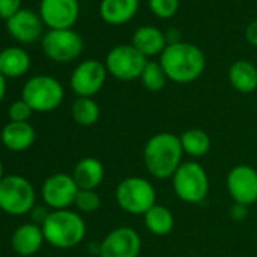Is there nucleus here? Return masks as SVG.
Wrapping results in <instances>:
<instances>
[{"instance_id":"obj_7","label":"nucleus","mask_w":257,"mask_h":257,"mask_svg":"<svg viewBox=\"0 0 257 257\" xmlns=\"http://www.w3.org/2000/svg\"><path fill=\"white\" fill-rule=\"evenodd\" d=\"M35 189L32 183L17 174L0 182V209L10 215H25L34 209Z\"/></svg>"},{"instance_id":"obj_25","label":"nucleus","mask_w":257,"mask_h":257,"mask_svg":"<svg viewBox=\"0 0 257 257\" xmlns=\"http://www.w3.org/2000/svg\"><path fill=\"white\" fill-rule=\"evenodd\" d=\"M71 115L79 125H94L100 118V107L91 97H79L71 107Z\"/></svg>"},{"instance_id":"obj_13","label":"nucleus","mask_w":257,"mask_h":257,"mask_svg":"<svg viewBox=\"0 0 257 257\" xmlns=\"http://www.w3.org/2000/svg\"><path fill=\"white\" fill-rule=\"evenodd\" d=\"M41 192L44 203L49 207H53L55 210H62L74 204L79 186L76 185L73 176L58 173L46 179Z\"/></svg>"},{"instance_id":"obj_14","label":"nucleus","mask_w":257,"mask_h":257,"mask_svg":"<svg viewBox=\"0 0 257 257\" xmlns=\"http://www.w3.org/2000/svg\"><path fill=\"white\" fill-rule=\"evenodd\" d=\"M77 0H41L40 17L50 31L71 29L79 19Z\"/></svg>"},{"instance_id":"obj_8","label":"nucleus","mask_w":257,"mask_h":257,"mask_svg":"<svg viewBox=\"0 0 257 257\" xmlns=\"http://www.w3.org/2000/svg\"><path fill=\"white\" fill-rule=\"evenodd\" d=\"M147 62V58L141 55L132 44H121L107 53L104 65L107 73L115 79L131 82L141 77Z\"/></svg>"},{"instance_id":"obj_26","label":"nucleus","mask_w":257,"mask_h":257,"mask_svg":"<svg viewBox=\"0 0 257 257\" xmlns=\"http://www.w3.org/2000/svg\"><path fill=\"white\" fill-rule=\"evenodd\" d=\"M143 86L147 89V91H152V92H158L161 89L165 88L167 82H168V77L162 68V65L159 62H155V61H149L147 65L144 67L143 70V74L140 77Z\"/></svg>"},{"instance_id":"obj_21","label":"nucleus","mask_w":257,"mask_h":257,"mask_svg":"<svg viewBox=\"0 0 257 257\" xmlns=\"http://www.w3.org/2000/svg\"><path fill=\"white\" fill-rule=\"evenodd\" d=\"M31 68L28 52L20 47H8L0 52V74L7 77H20Z\"/></svg>"},{"instance_id":"obj_6","label":"nucleus","mask_w":257,"mask_h":257,"mask_svg":"<svg viewBox=\"0 0 257 257\" xmlns=\"http://www.w3.org/2000/svg\"><path fill=\"white\" fill-rule=\"evenodd\" d=\"M22 98L35 112H52L62 103L64 88L52 76H34L25 83Z\"/></svg>"},{"instance_id":"obj_22","label":"nucleus","mask_w":257,"mask_h":257,"mask_svg":"<svg viewBox=\"0 0 257 257\" xmlns=\"http://www.w3.org/2000/svg\"><path fill=\"white\" fill-rule=\"evenodd\" d=\"M230 85L242 94H251L257 89V67L249 61H236L228 70Z\"/></svg>"},{"instance_id":"obj_11","label":"nucleus","mask_w":257,"mask_h":257,"mask_svg":"<svg viewBox=\"0 0 257 257\" xmlns=\"http://www.w3.org/2000/svg\"><path fill=\"white\" fill-rule=\"evenodd\" d=\"M107 76L106 65L95 59H88L80 62L70 79L71 89L79 97H92L104 85Z\"/></svg>"},{"instance_id":"obj_2","label":"nucleus","mask_w":257,"mask_h":257,"mask_svg":"<svg viewBox=\"0 0 257 257\" xmlns=\"http://www.w3.org/2000/svg\"><path fill=\"white\" fill-rule=\"evenodd\" d=\"M180 138L170 132L153 135L144 147V165L156 179H170L183 164Z\"/></svg>"},{"instance_id":"obj_27","label":"nucleus","mask_w":257,"mask_h":257,"mask_svg":"<svg viewBox=\"0 0 257 257\" xmlns=\"http://www.w3.org/2000/svg\"><path fill=\"white\" fill-rule=\"evenodd\" d=\"M100 197L94 189H79L74 206L80 210V212H95L100 207Z\"/></svg>"},{"instance_id":"obj_29","label":"nucleus","mask_w":257,"mask_h":257,"mask_svg":"<svg viewBox=\"0 0 257 257\" xmlns=\"http://www.w3.org/2000/svg\"><path fill=\"white\" fill-rule=\"evenodd\" d=\"M32 107L22 98V100H17L11 104L10 107V118L11 121H16V122H28V119L31 118L32 115Z\"/></svg>"},{"instance_id":"obj_1","label":"nucleus","mask_w":257,"mask_h":257,"mask_svg":"<svg viewBox=\"0 0 257 257\" xmlns=\"http://www.w3.org/2000/svg\"><path fill=\"white\" fill-rule=\"evenodd\" d=\"M159 64L162 65L168 80L180 85L195 82L206 68V56L200 47L180 41L168 44L162 52Z\"/></svg>"},{"instance_id":"obj_12","label":"nucleus","mask_w":257,"mask_h":257,"mask_svg":"<svg viewBox=\"0 0 257 257\" xmlns=\"http://www.w3.org/2000/svg\"><path fill=\"white\" fill-rule=\"evenodd\" d=\"M98 251L100 257H138L141 236L132 227H118L106 234Z\"/></svg>"},{"instance_id":"obj_10","label":"nucleus","mask_w":257,"mask_h":257,"mask_svg":"<svg viewBox=\"0 0 257 257\" xmlns=\"http://www.w3.org/2000/svg\"><path fill=\"white\" fill-rule=\"evenodd\" d=\"M227 191L239 206L257 203V170L249 165H237L227 174Z\"/></svg>"},{"instance_id":"obj_3","label":"nucleus","mask_w":257,"mask_h":257,"mask_svg":"<svg viewBox=\"0 0 257 257\" xmlns=\"http://www.w3.org/2000/svg\"><path fill=\"white\" fill-rule=\"evenodd\" d=\"M41 228L46 242L62 249L79 245L86 234V224L83 218L70 209L53 210L46 215Z\"/></svg>"},{"instance_id":"obj_4","label":"nucleus","mask_w":257,"mask_h":257,"mask_svg":"<svg viewBox=\"0 0 257 257\" xmlns=\"http://www.w3.org/2000/svg\"><path fill=\"white\" fill-rule=\"evenodd\" d=\"M118 206L131 215H146L156 204V189L144 177H127L115 191Z\"/></svg>"},{"instance_id":"obj_5","label":"nucleus","mask_w":257,"mask_h":257,"mask_svg":"<svg viewBox=\"0 0 257 257\" xmlns=\"http://www.w3.org/2000/svg\"><path fill=\"white\" fill-rule=\"evenodd\" d=\"M171 179L174 192L182 201L189 204H198L207 197L209 177L206 170L198 162H183Z\"/></svg>"},{"instance_id":"obj_34","label":"nucleus","mask_w":257,"mask_h":257,"mask_svg":"<svg viewBox=\"0 0 257 257\" xmlns=\"http://www.w3.org/2000/svg\"><path fill=\"white\" fill-rule=\"evenodd\" d=\"M2 179H4V165L0 162V182H2Z\"/></svg>"},{"instance_id":"obj_15","label":"nucleus","mask_w":257,"mask_h":257,"mask_svg":"<svg viewBox=\"0 0 257 257\" xmlns=\"http://www.w3.org/2000/svg\"><path fill=\"white\" fill-rule=\"evenodd\" d=\"M10 35L23 44L35 43L43 32V20L29 10H20L13 19L7 22Z\"/></svg>"},{"instance_id":"obj_24","label":"nucleus","mask_w":257,"mask_h":257,"mask_svg":"<svg viewBox=\"0 0 257 257\" xmlns=\"http://www.w3.org/2000/svg\"><path fill=\"white\" fill-rule=\"evenodd\" d=\"M179 138L183 153L192 158H201L210 150V138L201 128H188Z\"/></svg>"},{"instance_id":"obj_33","label":"nucleus","mask_w":257,"mask_h":257,"mask_svg":"<svg viewBox=\"0 0 257 257\" xmlns=\"http://www.w3.org/2000/svg\"><path fill=\"white\" fill-rule=\"evenodd\" d=\"M5 92H7V80H5V77L2 74H0V101L4 100Z\"/></svg>"},{"instance_id":"obj_19","label":"nucleus","mask_w":257,"mask_h":257,"mask_svg":"<svg viewBox=\"0 0 257 257\" xmlns=\"http://www.w3.org/2000/svg\"><path fill=\"white\" fill-rule=\"evenodd\" d=\"M43 228L37 224H23L13 234V248L20 255H32L40 251L44 242Z\"/></svg>"},{"instance_id":"obj_30","label":"nucleus","mask_w":257,"mask_h":257,"mask_svg":"<svg viewBox=\"0 0 257 257\" xmlns=\"http://www.w3.org/2000/svg\"><path fill=\"white\" fill-rule=\"evenodd\" d=\"M20 7L22 0H0V19L8 22L22 10Z\"/></svg>"},{"instance_id":"obj_20","label":"nucleus","mask_w":257,"mask_h":257,"mask_svg":"<svg viewBox=\"0 0 257 257\" xmlns=\"http://www.w3.org/2000/svg\"><path fill=\"white\" fill-rule=\"evenodd\" d=\"M104 177L103 164L95 158L80 159L73 171V179L79 189H94L100 186Z\"/></svg>"},{"instance_id":"obj_9","label":"nucleus","mask_w":257,"mask_h":257,"mask_svg":"<svg viewBox=\"0 0 257 257\" xmlns=\"http://www.w3.org/2000/svg\"><path fill=\"white\" fill-rule=\"evenodd\" d=\"M43 50L55 62H71L80 56L83 40L73 29L49 31L43 38Z\"/></svg>"},{"instance_id":"obj_28","label":"nucleus","mask_w":257,"mask_h":257,"mask_svg":"<svg viewBox=\"0 0 257 257\" xmlns=\"http://www.w3.org/2000/svg\"><path fill=\"white\" fill-rule=\"evenodd\" d=\"M180 0H149L150 11L158 19H171L179 11Z\"/></svg>"},{"instance_id":"obj_32","label":"nucleus","mask_w":257,"mask_h":257,"mask_svg":"<svg viewBox=\"0 0 257 257\" xmlns=\"http://www.w3.org/2000/svg\"><path fill=\"white\" fill-rule=\"evenodd\" d=\"M165 38H167V44H177V43H180V34L174 28H171V29L167 31Z\"/></svg>"},{"instance_id":"obj_31","label":"nucleus","mask_w":257,"mask_h":257,"mask_svg":"<svg viewBox=\"0 0 257 257\" xmlns=\"http://www.w3.org/2000/svg\"><path fill=\"white\" fill-rule=\"evenodd\" d=\"M245 38L248 41L249 46L257 47V20H252L245 31Z\"/></svg>"},{"instance_id":"obj_17","label":"nucleus","mask_w":257,"mask_h":257,"mask_svg":"<svg viewBox=\"0 0 257 257\" xmlns=\"http://www.w3.org/2000/svg\"><path fill=\"white\" fill-rule=\"evenodd\" d=\"M131 44L146 58H153V56L162 55V52L168 46L165 34L161 29H158L156 26L138 28L135 31V34L132 35Z\"/></svg>"},{"instance_id":"obj_18","label":"nucleus","mask_w":257,"mask_h":257,"mask_svg":"<svg viewBox=\"0 0 257 257\" xmlns=\"http://www.w3.org/2000/svg\"><path fill=\"white\" fill-rule=\"evenodd\" d=\"M2 144L11 152H25L35 141V128L29 122H8L2 131Z\"/></svg>"},{"instance_id":"obj_23","label":"nucleus","mask_w":257,"mask_h":257,"mask_svg":"<svg viewBox=\"0 0 257 257\" xmlns=\"http://www.w3.org/2000/svg\"><path fill=\"white\" fill-rule=\"evenodd\" d=\"M144 224L150 233L156 236H167L174 227V215L168 207L156 203L144 215Z\"/></svg>"},{"instance_id":"obj_16","label":"nucleus","mask_w":257,"mask_h":257,"mask_svg":"<svg viewBox=\"0 0 257 257\" xmlns=\"http://www.w3.org/2000/svg\"><path fill=\"white\" fill-rule=\"evenodd\" d=\"M98 10L104 23L110 26H121L137 16L140 0H101Z\"/></svg>"}]
</instances>
